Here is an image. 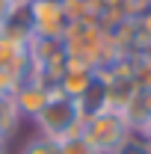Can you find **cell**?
I'll return each mask as SVG.
<instances>
[{
	"label": "cell",
	"instance_id": "cell-1",
	"mask_svg": "<svg viewBox=\"0 0 151 154\" xmlns=\"http://www.w3.org/2000/svg\"><path fill=\"white\" fill-rule=\"evenodd\" d=\"M33 122H36L39 134L54 139V142L68 139V136H80V131H83V116H80L77 101L57 92V89L48 95L45 107L33 116Z\"/></svg>",
	"mask_w": 151,
	"mask_h": 154
},
{
	"label": "cell",
	"instance_id": "cell-2",
	"mask_svg": "<svg viewBox=\"0 0 151 154\" xmlns=\"http://www.w3.org/2000/svg\"><path fill=\"white\" fill-rule=\"evenodd\" d=\"M131 134L133 131L128 125V119H125V113L113 110V107H107V110H101L95 116H86L83 119V131H80V136L95 151H116Z\"/></svg>",
	"mask_w": 151,
	"mask_h": 154
},
{
	"label": "cell",
	"instance_id": "cell-3",
	"mask_svg": "<svg viewBox=\"0 0 151 154\" xmlns=\"http://www.w3.org/2000/svg\"><path fill=\"white\" fill-rule=\"evenodd\" d=\"M27 12L33 24V36L39 38H62L68 21L62 15V3L57 0H27Z\"/></svg>",
	"mask_w": 151,
	"mask_h": 154
},
{
	"label": "cell",
	"instance_id": "cell-4",
	"mask_svg": "<svg viewBox=\"0 0 151 154\" xmlns=\"http://www.w3.org/2000/svg\"><path fill=\"white\" fill-rule=\"evenodd\" d=\"M48 89L45 86H39V83H21L18 86V92L12 95V101H15V110H18L21 116H33L45 107V101H48Z\"/></svg>",
	"mask_w": 151,
	"mask_h": 154
},
{
	"label": "cell",
	"instance_id": "cell-5",
	"mask_svg": "<svg viewBox=\"0 0 151 154\" xmlns=\"http://www.w3.org/2000/svg\"><path fill=\"white\" fill-rule=\"evenodd\" d=\"M0 68H12V71H27L30 57H27V42L9 38L0 33Z\"/></svg>",
	"mask_w": 151,
	"mask_h": 154
},
{
	"label": "cell",
	"instance_id": "cell-6",
	"mask_svg": "<svg viewBox=\"0 0 151 154\" xmlns=\"http://www.w3.org/2000/svg\"><path fill=\"white\" fill-rule=\"evenodd\" d=\"M92 80H95V71H89V68H65L62 77H59V83H57V92H62V95L77 101L92 86Z\"/></svg>",
	"mask_w": 151,
	"mask_h": 154
},
{
	"label": "cell",
	"instance_id": "cell-7",
	"mask_svg": "<svg viewBox=\"0 0 151 154\" xmlns=\"http://www.w3.org/2000/svg\"><path fill=\"white\" fill-rule=\"evenodd\" d=\"M18 122H21V113L15 110L12 95H0V139H3V142L15 134Z\"/></svg>",
	"mask_w": 151,
	"mask_h": 154
},
{
	"label": "cell",
	"instance_id": "cell-8",
	"mask_svg": "<svg viewBox=\"0 0 151 154\" xmlns=\"http://www.w3.org/2000/svg\"><path fill=\"white\" fill-rule=\"evenodd\" d=\"M21 154H59V145L54 142V139H48V136H33L24 148H21Z\"/></svg>",
	"mask_w": 151,
	"mask_h": 154
},
{
	"label": "cell",
	"instance_id": "cell-9",
	"mask_svg": "<svg viewBox=\"0 0 151 154\" xmlns=\"http://www.w3.org/2000/svg\"><path fill=\"white\" fill-rule=\"evenodd\" d=\"M59 154H95V148L83 139V136H68V139H59Z\"/></svg>",
	"mask_w": 151,
	"mask_h": 154
},
{
	"label": "cell",
	"instance_id": "cell-10",
	"mask_svg": "<svg viewBox=\"0 0 151 154\" xmlns=\"http://www.w3.org/2000/svg\"><path fill=\"white\" fill-rule=\"evenodd\" d=\"M113 154H151V145H148V142H145L139 134H131Z\"/></svg>",
	"mask_w": 151,
	"mask_h": 154
},
{
	"label": "cell",
	"instance_id": "cell-11",
	"mask_svg": "<svg viewBox=\"0 0 151 154\" xmlns=\"http://www.w3.org/2000/svg\"><path fill=\"white\" fill-rule=\"evenodd\" d=\"M133 80H136V86H139V89H151V62H145L142 57H136Z\"/></svg>",
	"mask_w": 151,
	"mask_h": 154
},
{
	"label": "cell",
	"instance_id": "cell-12",
	"mask_svg": "<svg viewBox=\"0 0 151 154\" xmlns=\"http://www.w3.org/2000/svg\"><path fill=\"white\" fill-rule=\"evenodd\" d=\"M15 3H21V0H0V27H3V24H6V18L12 15Z\"/></svg>",
	"mask_w": 151,
	"mask_h": 154
},
{
	"label": "cell",
	"instance_id": "cell-13",
	"mask_svg": "<svg viewBox=\"0 0 151 154\" xmlns=\"http://www.w3.org/2000/svg\"><path fill=\"white\" fill-rule=\"evenodd\" d=\"M136 134H139V136H142V139H145V142L151 145V119L145 122V125H142V128H139V131H136Z\"/></svg>",
	"mask_w": 151,
	"mask_h": 154
},
{
	"label": "cell",
	"instance_id": "cell-14",
	"mask_svg": "<svg viewBox=\"0 0 151 154\" xmlns=\"http://www.w3.org/2000/svg\"><path fill=\"white\" fill-rule=\"evenodd\" d=\"M0 154H6V142L3 139H0Z\"/></svg>",
	"mask_w": 151,
	"mask_h": 154
},
{
	"label": "cell",
	"instance_id": "cell-15",
	"mask_svg": "<svg viewBox=\"0 0 151 154\" xmlns=\"http://www.w3.org/2000/svg\"><path fill=\"white\" fill-rule=\"evenodd\" d=\"M95 154H113V151H95Z\"/></svg>",
	"mask_w": 151,
	"mask_h": 154
},
{
	"label": "cell",
	"instance_id": "cell-16",
	"mask_svg": "<svg viewBox=\"0 0 151 154\" xmlns=\"http://www.w3.org/2000/svg\"><path fill=\"white\" fill-rule=\"evenodd\" d=\"M57 3H68V0H57Z\"/></svg>",
	"mask_w": 151,
	"mask_h": 154
},
{
	"label": "cell",
	"instance_id": "cell-17",
	"mask_svg": "<svg viewBox=\"0 0 151 154\" xmlns=\"http://www.w3.org/2000/svg\"><path fill=\"white\" fill-rule=\"evenodd\" d=\"M145 12H148V15H151V6H148V9H145Z\"/></svg>",
	"mask_w": 151,
	"mask_h": 154
}]
</instances>
